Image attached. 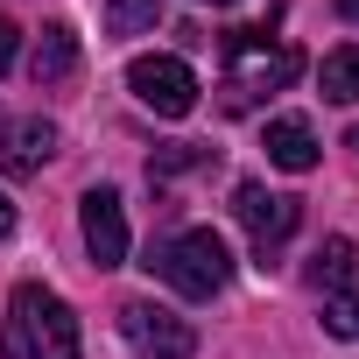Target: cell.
<instances>
[{
    "mask_svg": "<svg viewBox=\"0 0 359 359\" xmlns=\"http://www.w3.org/2000/svg\"><path fill=\"white\" fill-rule=\"evenodd\" d=\"M310 282L324 296V331L331 338H359V247L352 240H324L310 261Z\"/></svg>",
    "mask_w": 359,
    "mask_h": 359,
    "instance_id": "cell-4",
    "label": "cell"
},
{
    "mask_svg": "<svg viewBox=\"0 0 359 359\" xmlns=\"http://www.w3.org/2000/svg\"><path fill=\"white\" fill-rule=\"evenodd\" d=\"M15 43H22V29H15V22H0V71L15 64Z\"/></svg>",
    "mask_w": 359,
    "mask_h": 359,
    "instance_id": "cell-15",
    "label": "cell"
},
{
    "mask_svg": "<svg viewBox=\"0 0 359 359\" xmlns=\"http://www.w3.org/2000/svg\"><path fill=\"white\" fill-rule=\"evenodd\" d=\"M233 212H240V226L254 233L261 268H268V254H275V247L296 233V219H303V205L282 198V191H268V184H240V191H233Z\"/></svg>",
    "mask_w": 359,
    "mask_h": 359,
    "instance_id": "cell-7",
    "label": "cell"
},
{
    "mask_svg": "<svg viewBox=\"0 0 359 359\" xmlns=\"http://www.w3.org/2000/svg\"><path fill=\"white\" fill-rule=\"evenodd\" d=\"M15 233V205H8V191H0V240Z\"/></svg>",
    "mask_w": 359,
    "mask_h": 359,
    "instance_id": "cell-16",
    "label": "cell"
},
{
    "mask_svg": "<svg viewBox=\"0 0 359 359\" xmlns=\"http://www.w3.org/2000/svg\"><path fill=\"white\" fill-rule=\"evenodd\" d=\"M0 352L8 359H78V317L57 289L22 282L8 296V331H0Z\"/></svg>",
    "mask_w": 359,
    "mask_h": 359,
    "instance_id": "cell-2",
    "label": "cell"
},
{
    "mask_svg": "<svg viewBox=\"0 0 359 359\" xmlns=\"http://www.w3.org/2000/svg\"><path fill=\"white\" fill-rule=\"evenodd\" d=\"M345 148H352V155H359V127H352V134H345Z\"/></svg>",
    "mask_w": 359,
    "mask_h": 359,
    "instance_id": "cell-18",
    "label": "cell"
},
{
    "mask_svg": "<svg viewBox=\"0 0 359 359\" xmlns=\"http://www.w3.org/2000/svg\"><path fill=\"white\" fill-rule=\"evenodd\" d=\"M120 338L134 345V359H191V352H198V331L176 317V310L148 303V296L120 310Z\"/></svg>",
    "mask_w": 359,
    "mask_h": 359,
    "instance_id": "cell-5",
    "label": "cell"
},
{
    "mask_svg": "<svg viewBox=\"0 0 359 359\" xmlns=\"http://www.w3.org/2000/svg\"><path fill=\"white\" fill-rule=\"evenodd\" d=\"M191 169H219V148H205V141H176V148H155V155H148V184L162 191L169 176H191Z\"/></svg>",
    "mask_w": 359,
    "mask_h": 359,
    "instance_id": "cell-12",
    "label": "cell"
},
{
    "mask_svg": "<svg viewBox=\"0 0 359 359\" xmlns=\"http://www.w3.org/2000/svg\"><path fill=\"white\" fill-rule=\"evenodd\" d=\"M317 85H324V99H331V106H359V43L331 50V57L317 64Z\"/></svg>",
    "mask_w": 359,
    "mask_h": 359,
    "instance_id": "cell-13",
    "label": "cell"
},
{
    "mask_svg": "<svg viewBox=\"0 0 359 359\" xmlns=\"http://www.w3.org/2000/svg\"><path fill=\"white\" fill-rule=\"evenodd\" d=\"M78 226H85V254H92L99 268H120V261H127V212H120V191L92 184V191L78 198Z\"/></svg>",
    "mask_w": 359,
    "mask_h": 359,
    "instance_id": "cell-8",
    "label": "cell"
},
{
    "mask_svg": "<svg viewBox=\"0 0 359 359\" xmlns=\"http://www.w3.org/2000/svg\"><path fill=\"white\" fill-rule=\"evenodd\" d=\"M338 15H345V22H359V0H338Z\"/></svg>",
    "mask_w": 359,
    "mask_h": 359,
    "instance_id": "cell-17",
    "label": "cell"
},
{
    "mask_svg": "<svg viewBox=\"0 0 359 359\" xmlns=\"http://www.w3.org/2000/svg\"><path fill=\"white\" fill-rule=\"evenodd\" d=\"M261 148H268V162H275V169H289V176L317 169V127H310L303 113H282V120H268Z\"/></svg>",
    "mask_w": 359,
    "mask_h": 359,
    "instance_id": "cell-9",
    "label": "cell"
},
{
    "mask_svg": "<svg viewBox=\"0 0 359 359\" xmlns=\"http://www.w3.org/2000/svg\"><path fill=\"white\" fill-rule=\"evenodd\" d=\"M162 22V0H106V36H148Z\"/></svg>",
    "mask_w": 359,
    "mask_h": 359,
    "instance_id": "cell-14",
    "label": "cell"
},
{
    "mask_svg": "<svg viewBox=\"0 0 359 359\" xmlns=\"http://www.w3.org/2000/svg\"><path fill=\"white\" fill-rule=\"evenodd\" d=\"M141 268H148V275H162L176 296L212 303V296L233 282V247H226L212 226H191V233H176V240H155Z\"/></svg>",
    "mask_w": 359,
    "mask_h": 359,
    "instance_id": "cell-3",
    "label": "cell"
},
{
    "mask_svg": "<svg viewBox=\"0 0 359 359\" xmlns=\"http://www.w3.org/2000/svg\"><path fill=\"white\" fill-rule=\"evenodd\" d=\"M71 71H78V29L50 22V29L36 36V50H29V78H36V85H64Z\"/></svg>",
    "mask_w": 359,
    "mask_h": 359,
    "instance_id": "cell-10",
    "label": "cell"
},
{
    "mask_svg": "<svg viewBox=\"0 0 359 359\" xmlns=\"http://www.w3.org/2000/svg\"><path fill=\"white\" fill-rule=\"evenodd\" d=\"M303 71L296 43H268V29H233L226 36V78H219V106L226 113H254L261 99L289 92Z\"/></svg>",
    "mask_w": 359,
    "mask_h": 359,
    "instance_id": "cell-1",
    "label": "cell"
},
{
    "mask_svg": "<svg viewBox=\"0 0 359 359\" xmlns=\"http://www.w3.org/2000/svg\"><path fill=\"white\" fill-rule=\"evenodd\" d=\"M127 85H134V99H141L148 113H162V120H184V113L198 106V78H191L184 57H134V64H127Z\"/></svg>",
    "mask_w": 359,
    "mask_h": 359,
    "instance_id": "cell-6",
    "label": "cell"
},
{
    "mask_svg": "<svg viewBox=\"0 0 359 359\" xmlns=\"http://www.w3.org/2000/svg\"><path fill=\"white\" fill-rule=\"evenodd\" d=\"M212 8H233V0H212Z\"/></svg>",
    "mask_w": 359,
    "mask_h": 359,
    "instance_id": "cell-19",
    "label": "cell"
},
{
    "mask_svg": "<svg viewBox=\"0 0 359 359\" xmlns=\"http://www.w3.org/2000/svg\"><path fill=\"white\" fill-rule=\"evenodd\" d=\"M57 141H64V134H57L50 120H22V127L8 134V155H0V162H8V176H36V169L57 155Z\"/></svg>",
    "mask_w": 359,
    "mask_h": 359,
    "instance_id": "cell-11",
    "label": "cell"
}]
</instances>
